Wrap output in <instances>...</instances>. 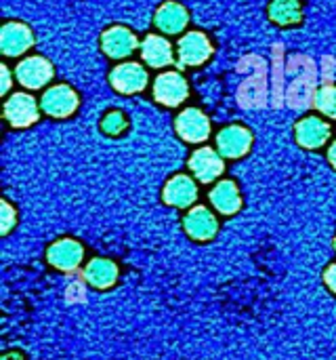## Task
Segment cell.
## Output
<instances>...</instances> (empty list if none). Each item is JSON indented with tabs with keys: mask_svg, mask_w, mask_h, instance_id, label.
<instances>
[{
	"mask_svg": "<svg viewBox=\"0 0 336 360\" xmlns=\"http://www.w3.org/2000/svg\"><path fill=\"white\" fill-rule=\"evenodd\" d=\"M324 283L328 285L330 291H335L336 293V264L326 268V272H324Z\"/></svg>",
	"mask_w": 336,
	"mask_h": 360,
	"instance_id": "25",
	"label": "cell"
},
{
	"mask_svg": "<svg viewBox=\"0 0 336 360\" xmlns=\"http://www.w3.org/2000/svg\"><path fill=\"white\" fill-rule=\"evenodd\" d=\"M82 276L95 289H109L118 281V266L114 262H109V259L95 257V259H90L86 264V270H84Z\"/></svg>",
	"mask_w": 336,
	"mask_h": 360,
	"instance_id": "19",
	"label": "cell"
},
{
	"mask_svg": "<svg viewBox=\"0 0 336 360\" xmlns=\"http://www.w3.org/2000/svg\"><path fill=\"white\" fill-rule=\"evenodd\" d=\"M15 224V209L8 202H2V234H8Z\"/></svg>",
	"mask_w": 336,
	"mask_h": 360,
	"instance_id": "23",
	"label": "cell"
},
{
	"mask_svg": "<svg viewBox=\"0 0 336 360\" xmlns=\"http://www.w3.org/2000/svg\"><path fill=\"white\" fill-rule=\"evenodd\" d=\"M175 131L187 143H202L210 137V120L200 108H185L175 118Z\"/></svg>",
	"mask_w": 336,
	"mask_h": 360,
	"instance_id": "8",
	"label": "cell"
},
{
	"mask_svg": "<svg viewBox=\"0 0 336 360\" xmlns=\"http://www.w3.org/2000/svg\"><path fill=\"white\" fill-rule=\"evenodd\" d=\"M330 135H332L330 124L320 116H305L295 127V137H297L299 146L305 150H318V148L326 146Z\"/></svg>",
	"mask_w": 336,
	"mask_h": 360,
	"instance_id": "12",
	"label": "cell"
},
{
	"mask_svg": "<svg viewBox=\"0 0 336 360\" xmlns=\"http://www.w3.org/2000/svg\"><path fill=\"white\" fill-rule=\"evenodd\" d=\"M189 171L196 175L198 181L202 184H210L215 179H219L225 171V165H223V156L219 154V150H213V148H200L191 154L189 158Z\"/></svg>",
	"mask_w": 336,
	"mask_h": 360,
	"instance_id": "13",
	"label": "cell"
},
{
	"mask_svg": "<svg viewBox=\"0 0 336 360\" xmlns=\"http://www.w3.org/2000/svg\"><path fill=\"white\" fill-rule=\"evenodd\" d=\"M4 120L15 129H25L34 124L40 116V103L29 93H13L2 108Z\"/></svg>",
	"mask_w": 336,
	"mask_h": 360,
	"instance_id": "7",
	"label": "cell"
},
{
	"mask_svg": "<svg viewBox=\"0 0 336 360\" xmlns=\"http://www.w3.org/2000/svg\"><path fill=\"white\" fill-rule=\"evenodd\" d=\"M183 226H185V232L194 238V240H210L215 238L217 230H219V224H217V217L204 209V207H196L187 213V217L183 219Z\"/></svg>",
	"mask_w": 336,
	"mask_h": 360,
	"instance_id": "17",
	"label": "cell"
},
{
	"mask_svg": "<svg viewBox=\"0 0 336 360\" xmlns=\"http://www.w3.org/2000/svg\"><path fill=\"white\" fill-rule=\"evenodd\" d=\"M13 76H15V72H11L8 70V65H0V93L2 95H6L8 91H11V84H13Z\"/></svg>",
	"mask_w": 336,
	"mask_h": 360,
	"instance_id": "24",
	"label": "cell"
},
{
	"mask_svg": "<svg viewBox=\"0 0 336 360\" xmlns=\"http://www.w3.org/2000/svg\"><path fill=\"white\" fill-rule=\"evenodd\" d=\"M82 245L78 240H72V238H63V240H57L48 247L46 251V259L53 268L57 270H63V272H72L80 266L82 262Z\"/></svg>",
	"mask_w": 336,
	"mask_h": 360,
	"instance_id": "15",
	"label": "cell"
},
{
	"mask_svg": "<svg viewBox=\"0 0 336 360\" xmlns=\"http://www.w3.org/2000/svg\"><path fill=\"white\" fill-rule=\"evenodd\" d=\"M53 76H55L53 63L46 57H42V55L23 57L15 65V78L27 91H40V89H44L53 80Z\"/></svg>",
	"mask_w": 336,
	"mask_h": 360,
	"instance_id": "2",
	"label": "cell"
},
{
	"mask_svg": "<svg viewBox=\"0 0 336 360\" xmlns=\"http://www.w3.org/2000/svg\"><path fill=\"white\" fill-rule=\"evenodd\" d=\"M210 202L213 207L221 213V215H234L240 211L242 207V198L238 192V186L231 179H223L219 181L213 190H210Z\"/></svg>",
	"mask_w": 336,
	"mask_h": 360,
	"instance_id": "18",
	"label": "cell"
},
{
	"mask_svg": "<svg viewBox=\"0 0 336 360\" xmlns=\"http://www.w3.org/2000/svg\"><path fill=\"white\" fill-rule=\"evenodd\" d=\"M316 108L328 116L336 120V86L335 84H326V86H320L318 93H316V99H314Z\"/></svg>",
	"mask_w": 336,
	"mask_h": 360,
	"instance_id": "21",
	"label": "cell"
},
{
	"mask_svg": "<svg viewBox=\"0 0 336 360\" xmlns=\"http://www.w3.org/2000/svg\"><path fill=\"white\" fill-rule=\"evenodd\" d=\"M328 160H330V165L336 169V139L332 141V146L328 148Z\"/></svg>",
	"mask_w": 336,
	"mask_h": 360,
	"instance_id": "26",
	"label": "cell"
},
{
	"mask_svg": "<svg viewBox=\"0 0 336 360\" xmlns=\"http://www.w3.org/2000/svg\"><path fill=\"white\" fill-rule=\"evenodd\" d=\"M152 95L160 105L177 108L189 97V84L181 72L168 70V72H162L154 78Z\"/></svg>",
	"mask_w": 336,
	"mask_h": 360,
	"instance_id": "3",
	"label": "cell"
},
{
	"mask_svg": "<svg viewBox=\"0 0 336 360\" xmlns=\"http://www.w3.org/2000/svg\"><path fill=\"white\" fill-rule=\"evenodd\" d=\"M107 78H109L112 89L122 95L141 93L149 84V74H147L145 65H141L137 61H122V63L114 65Z\"/></svg>",
	"mask_w": 336,
	"mask_h": 360,
	"instance_id": "4",
	"label": "cell"
},
{
	"mask_svg": "<svg viewBox=\"0 0 336 360\" xmlns=\"http://www.w3.org/2000/svg\"><path fill=\"white\" fill-rule=\"evenodd\" d=\"M34 32L23 21H6L0 30V51L6 57H21L34 46Z\"/></svg>",
	"mask_w": 336,
	"mask_h": 360,
	"instance_id": "9",
	"label": "cell"
},
{
	"mask_svg": "<svg viewBox=\"0 0 336 360\" xmlns=\"http://www.w3.org/2000/svg\"><path fill=\"white\" fill-rule=\"evenodd\" d=\"M139 53H141L143 63L154 70H162L175 63V46L170 44L168 38L160 34H147L141 40Z\"/></svg>",
	"mask_w": 336,
	"mask_h": 360,
	"instance_id": "11",
	"label": "cell"
},
{
	"mask_svg": "<svg viewBox=\"0 0 336 360\" xmlns=\"http://www.w3.org/2000/svg\"><path fill=\"white\" fill-rule=\"evenodd\" d=\"M253 148V133L242 124H229L217 133V150L223 158H242Z\"/></svg>",
	"mask_w": 336,
	"mask_h": 360,
	"instance_id": "10",
	"label": "cell"
},
{
	"mask_svg": "<svg viewBox=\"0 0 336 360\" xmlns=\"http://www.w3.org/2000/svg\"><path fill=\"white\" fill-rule=\"evenodd\" d=\"M78 105H80L78 93L65 82L48 86L40 97V110L51 118H67L78 110Z\"/></svg>",
	"mask_w": 336,
	"mask_h": 360,
	"instance_id": "5",
	"label": "cell"
},
{
	"mask_svg": "<svg viewBox=\"0 0 336 360\" xmlns=\"http://www.w3.org/2000/svg\"><path fill=\"white\" fill-rule=\"evenodd\" d=\"M126 127H128V120H126V116L120 110L107 112L103 116V120H101V131L105 135H120V133L126 131Z\"/></svg>",
	"mask_w": 336,
	"mask_h": 360,
	"instance_id": "22",
	"label": "cell"
},
{
	"mask_svg": "<svg viewBox=\"0 0 336 360\" xmlns=\"http://www.w3.org/2000/svg\"><path fill=\"white\" fill-rule=\"evenodd\" d=\"M162 198L170 207L187 209L198 198V186L189 175H175L173 179L166 181L162 190Z\"/></svg>",
	"mask_w": 336,
	"mask_h": 360,
	"instance_id": "16",
	"label": "cell"
},
{
	"mask_svg": "<svg viewBox=\"0 0 336 360\" xmlns=\"http://www.w3.org/2000/svg\"><path fill=\"white\" fill-rule=\"evenodd\" d=\"M213 51H215L213 42L204 32H200V30L187 32L177 42V63L181 68L204 65L213 57Z\"/></svg>",
	"mask_w": 336,
	"mask_h": 360,
	"instance_id": "1",
	"label": "cell"
},
{
	"mask_svg": "<svg viewBox=\"0 0 336 360\" xmlns=\"http://www.w3.org/2000/svg\"><path fill=\"white\" fill-rule=\"evenodd\" d=\"M154 23L162 34L168 36H177L181 32H185L187 23H189V13L187 8L177 2V0H166L162 2L156 13H154Z\"/></svg>",
	"mask_w": 336,
	"mask_h": 360,
	"instance_id": "14",
	"label": "cell"
},
{
	"mask_svg": "<svg viewBox=\"0 0 336 360\" xmlns=\"http://www.w3.org/2000/svg\"><path fill=\"white\" fill-rule=\"evenodd\" d=\"M139 46H141V42H139L137 34L126 25H109L101 34V51L109 59L122 61V59L130 57Z\"/></svg>",
	"mask_w": 336,
	"mask_h": 360,
	"instance_id": "6",
	"label": "cell"
},
{
	"mask_svg": "<svg viewBox=\"0 0 336 360\" xmlns=\"http://www.w3.org/2000/svg\"><path fill=\"white\" fill-rule=\"evenodd\" d=\"M335 245H336V240H335Z\"/></svg>",
	"mask_w": 336,
	"mask_h": 360,
	"instance_id": "27",
	"label": "cell"
},
{
	"mask_svg": "<svg viewBox=\"0 0 336 360\" xmlns=\"http://www.w3.org/2000/svg\"><path fill=\"white\" fill-rule=\"evenodd\" d=\"M267 15L274 23L282 27L299 25L303 21V2L301 0H271Z\"/></svg>",
	"mask_w": 336,
	"mask_h": 360,
	"instance_id": "20",
	"label": "cell"
}]
</instances>
